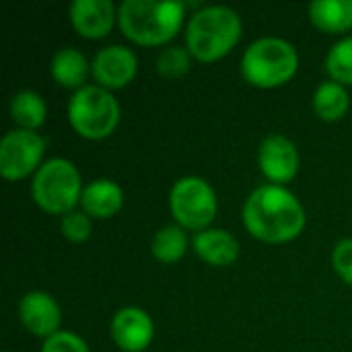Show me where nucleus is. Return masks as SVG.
I'll use <instances>...</instances> for the list:
<instances>
[{"label":"nucleus","instance_id":"nucleus-2","mask_svg":"<svg viewBox=\"0 0 352 352\" xmlns=\"http://www.w3.org/2000/svg\"><path fill=\"white\" fill-rule=\"evenodd\" d=\"M186 4L179 0H124L118 6L122 33L138 45H163L182 27Z\"/></svg>","mask_w":352,"mask_h":352},{"label":"nucleus","instance_id":"nucleus-1","mask_svg":"<svg viewBox=\"0 0 352 352\" xmlns=\"http://www.w3.org/2000/svg\"><path fill=\"white\" fill-rule=\"evenodd\" d=\"M243 225L260 241L287 243L301 235L305 210L297 196L283 186H262L243 206Z\"/></svg>","mask_w":352,"mask_h":352},{"label":"nucleus","instance_id":"nucleus-9","mask_svg":"<svg viewBox=\"0 0 352 352\" xmlns=\"http://www.w3.org/2000/svg\"><path fill=\"white\" fill-rule=\"evenodd\" d=\"M138 70V58L136 54L120 43L105 45L99 50L91 62V74L99 82V87L113 91V89H124L130 85L136 76Z\"/></svg>","mask_w":352,"mask_h":352},{"label":"nucleus","instance_id":"nucleus-6","mask_svg":"<svg viewBox=\"0 0 352 352\" xmlns=\"http://www.w3.org/2000/svg\"><path fill=\"white\" fill-rule=\"evenodd\" d=\"M31 196L35 204L50 214H68L80 204L82 182L78 169L62 157L45 161L31 182Z\"/></svg>","mask_w":352,"mask_h":352},{"label":"nucleus","instance_id":"nucleus-7","mask_svg":"<svg viewBox=\"0 0 352 352\" xmlns=\"http://www.w3.org/2000/svg\"><path fill=\"white\" fill-rule=\"evenodd\" d=\"M169 206L182 229L200 233L206 231L217 217V194L206 179L188 175L173 184Z\"/></svg>","mask_w":352,"mask_h":352},{"label":"nucleus","instance_id":"nucleus-21","mask_svg":"<svg viewBox=\"0 0 352 352\" xmlns=\"http://www.w3.org/2000/svg\"><path fill=\"white\" fill-rule=\"evenodd\" d=\"M326 70L332 80L352 85V35L332 45L326 56Z\"/></svg>","mask_w":352,"mask_h":352},{"label":"nucleus","instance_id":"nucleus-22","mask_svg":"<svg viewBox=\"0 0 352 352\" xmlns=\"http://www.w3.org/2000/svg\"><path fill=\"white\" fill-rule=\"evenodd\" d=\"M190 66H192V54L188 52V47L171 45L161 50V54L157 56V70L165 78H179L190 70Z\"/></svg>","mask_w":352,"mask_h":352},{"label":"nucleus","instance_id":"nucleus-5","mask_svg":"<svg viewBox=\"0 0 352 352\" xmlns=\"http://www.w3.org/2000/svg\"><path fill=\"white\" fill-rule=\"evenodd\" d=\"M68 122L72 130L89 140H103L120 124V103L111 91L99 85H85L68 101Z\"/></svg>","mask_w":352,"mask_h":352},{"label":"nucleus","instance_id":"nucleus-11","mask_svg":"<svg viewBox=\"0 0 352 352\" xmlns=\"http://www.w3.org/2000/svg\"><path fill=\"white\" fill-rule=\"evenodd\" d=\"M109 332L116 346L124 352H142L153 342L155 326L144 309L124 307L111 318Z\"/></svg>","mask_w":352,"mask_h":352},{"label":"nucleus","instance_id":"nucleus-13","mask_svg":"<svg viewBox=\"0 0 352 352\" xmlns=\"http://www.w3.org/2000/svg\"><path fill=\"white\" fill-rule=\"evenodd\" d=\"M118 19L111 0H74L70 4V23L78 35L87 39H101L109 35Z\"/></svg>","mask_w":352,"mask_h":352},{"label":"nucleus","instance_id":"nucleus-17","mask_svg":"<svg viewBox=\"0 0 352 352\" xmlns=\"http://www.w3.org/2000/svg\"><path fill=\"white\" fill-rule=\"evenodd\" d=\"M311 23L326 33H344L352 29V0H318L309 4Z\"/></svg>","mask_w":352,"mask_h":352},{"label":"nucleus","instance_id":"nucleus-23","mask_svg":"<svg viewBox=\"0 0 352 352\" xmlns=\"http://www.w3.org/2000/svg\"><path fill=\"white\" fill-rule=\"evenodd\" d=\"M60 229H62V235L72 241V243H82L91 237V231H93V225H91V217L85 214L82 210H72L68 214L62 217L60 221Z\"/></svg>","mask_w":352,"mask_h":352},{"label":"nucleus","instance_id":"nucleus-16","mask_svg":"<svg viewBox=\"0 0 352 352\" xmlns=\"http://www.w3.org/2000/svg\"><path fill=\"white\" fill-rule=\"evenodd\" d=\"M50 70L60 87L78 91L85 87V80L91 72V64L87 62L85 54L78 52L76 47H62L54 54Z\"/></svg>","mask_w":352,"mask_h":352},{"label":"nucleus","instance_id":"nucleus-8","mask_svg":"<svg viewBox=\"0 0 352 352\" xmlns=\"http://www.w3.org/2000/svg\"><path fill=\"white\" fill-rule=\"evenodd\" d=\"M45 142L35 130H10L0 140V175L8 182H19L43 165Z\"/></svg>","mask_w":352,"mask_h":352},{"label":"nucleus","instance_id":"nucleus-20","mask_svg":"<svg viewBox=\"0 0 352 352\" xmlns=\"http://www.w3.org/2000/svg\"><path fill=\"white\" fill-rule=\"evenodd\" d=\"M151 252L161 264H175L182 260L188 252V237L184 229L179 225L161 227L153 237Z\"/></svg>","mask_w":352,"mask_h":352},{"label":"nucleus","instance_id":"nucleus-25","mask_svg":"<svg viewBox=\"0 0 352 352\" xmlns=\"http://www.w3.org/2000/svg\"><path fill=\"white\" fill-rule=\"evenodd\" d=\"M332 264L340 278L352 285V239H342L336 243L332 252Z\"/></svg>","mask_w":352,"mask_h":352},{"label":"nucleus","instance_id":"nucleus-3","mask_svg":"<svg viewBox=\"0 0 352 352\" xmlns=\"http://www.w3.org/2000/svg\"><path fill=\"white\" fill-rule=\"evenodd\" d=\"M241 37V19L229 6H204L192 14L186 27V47L198 62H214L227 56Z\"/></svg>","mask_w":352,"mask_h":352},{"label":"nucleus","instance_id":"nucleus-15","mask_svg":"<svg viewBox=\"0 0 352 352\" xmlns=\"http://www.w3.org/2000/svg\"><path fill=\"white\" fill-rule=\"evenodd\" d=\"M192 248L200 260L210 266H231L239 256L237 239L225 229H206L194 235Z\"/></svg>","mask_w":352,"mask_h":352},{"label":"nucleus","instance_id":"nucleus-10","mask_svg":"<svg viewBox=\"0 0 352 352\" xmlns=\"http://www.w3.org/2000/svg\"><path fill=\"white\" fill-rule=\"evenodd\" d=\"M258 165L266 179H270L274 186H283L299 171V151L285 134H270L260 144Z\"/></svg>","mask_w":352,"mask_h":352},{"label":"nucleus","instance_id":"nucleus-4","mask_svg":"<svg viewBox=\"0 0 352 352\" xmlns=\"http://www.w3.org/2000/svg\"><path fill=\"white\" fill-rule=\"evenodd\" d=\"M299 68L295 45L280 37L256 39L241 58L243 78L258 89H274L289 82Z\"/></svg>","mask_w":352,"mask_h":352},{"label":"nucleus","instance_id":"nucleus-12","mask_svg":"<svg viewBox=\"0 0 352 352\" xmlns=\"http://www.w3.org/2000/svg\"><path fill=\"white\" fill-rule=\"evenodd\" d=\"M19 318L21 324L39 338H50L60 332L62 311L56 299L43 291H29L19 301Z\"/></svg>","mask_w":352,"mask_h":352},{"label":"nucleus","instance_id":"nucleus-19","mask_svg":"<svg viewBox=\"0 0 352 352\" xmlns=\"http://www.w3.org/2000/svg\"><path fill=\"white\" fill-rule=\"evenodd\" d=\"M47 116L43 97L35 91H19L10 99V118L23 130H37Z\"/></svg>","mask_w":352,"mask_h":352},{"label":"nucleus","instance_id":"nucleus-18","mask_svg":"<svg viewBox=\"0 0 352 352\" xmlns=\"http://www.w3.org/2000/svg\"><path fill=\"white\" fill-rule=\"evenodd\" d=\"M349 105L351 97L346 93V87L336 80L322 82L314 93V109L326 122L342 120L349 111Z\"/></svg>","mask_w":352,"mask_h":352},{"label":"nucleus","instance_id":"nucleus-24","mask_svg":"<svg viewBox=\"0 0 352 352\" xmlns=\"http://www.w3.org/2000/svg\"><path fill=\"white\" fill-rule=\"evenodd\" d=\"M41 352H89V346L80 336L60 330L54 336L43 340Z\"/></svg>","mask_w":352,"mask_h":352},{"label":"nucleus","instance_id":"nucleus-14","mask_svg":"<svg viewBox=\"0 0 352 352\" xmlns=\"http://www.w3.org/2000/svg\"><path fill=\"white\" fill-rule=\"evenodd\" d=\"M124 204L122 188L111 179H95L82 188L80 208L91 219H111Z\"/></svg>","mask_w":352,"mask_h":352}]
</instances>
